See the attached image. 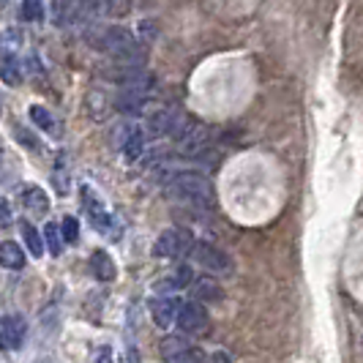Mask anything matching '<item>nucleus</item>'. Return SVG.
<instances>
[{
  "label": "nucleus",
  "mask_w": 363,
  "mask_h": 363,
  "mask_svg": "<svg viewBox=\"0 0 363 363\" xmlns=\"http://www.w3.org/2000/svg\"><path fill=\"white\" fill-rule=\"evenodd\" d=\"M91 268L96 273V279H101V281H112L118 276V268H115V262H112V257L107 252H93Z\"/></svg>",
  "instance_id": "nucleus-16"
},
{
  "label": "nucleus",
  "mask_w": 363,
  "mask_h": 363,
  "mask_svg": "<svg viewBox=\"0 0 363 363\" xmlns=\"http://www.w3.org/2000/svg\"><path fill=\"white\" fill-rule=\"evenodd\" d=\"M191 295H194L197 301H211V303H218V301L224 298V290L218 287L211 276H200V279L191 284Z\"/></svg>",
  "instance_id": "nucleus-13"
},
{
  "label": "nucleus",
  "mask_w": 363,
  "mask_h": 363,
  "mask_svg": "<svg viewBox=\"0 0 363 363\" xmlns=\"http://www.w3.org/2000/svg\"><path fill=\"white\" fill-rule=\"evenodd\" d=\"M19 233L25 238V243H28V249H30V255L33 257H41L44 255V240L38 235V230L30 224V221H19Z\"/></svg>",
  "instance_id": "nucleus-18"
},
{
  "label": "nucleus",
  "mask_w": 363,
  "mask_h": 363,
  "mask_svg": "<svg viewBox=\"0 0 363 363\" xmlns=\"http://www.w3.org/2000/svg\"><path fill=\"white\" fill-rule=\"evenodd\" d=\"M162 358L164 361H202L205 355L191 345H186L181 336H167L162 342Z\"/></svg>",
  "instance_id": "nucleus-11"
},
{
  "label": "nucleus",
  "mask_w": 363,
  "mask_h": 363,
  "mask_svg": "<svg viewBox=\"0 0 363 363\" xmlns=\"http://www.w3.org/2000/svg\"><path fill=\"white\" fill-rule=\"evenodd\" d=\"M93 44H96L101 52H109L112 57H118L121 63H140V60H143V52H140L134 36L128 33L126 28H118V25L104 28L101 33H96Z\"/></svg>",
  "instance_id": "nucleus-2"
},
{
  "label": "nucleus",
  "mask_w": 363,
  "mask_h": 363,
  "mask_svg": "<svg viewBox=\"0 0 363 363\" xmlns=\"http://www.w3.org/2000/svg\"><path fill=\"white\" fill-rule=\"evenodd\" d=\"M25 336H28V323H25V317H19V314H6L3 323H0L3 347H6V350H17V347H22Z\"/></svg>",
  "instance_id": "nucleus-10"
},
{
  "label": "nucleus",
  "mask_w": 363,
  "mask_h": 363,
  "mask_svg": "<svg viewBox=\"0 0 363 363\" xmlns=\"http://www.w3.org/2000/svg\"><path fill=\"white\" fill-rule=\"evenodd\" d=\"M147 93H150V82H143V85H123V91L115 96V107L121 112H143L147 104Z\"/></svg>",
  "instance_id": "nucleus-9"
},
{
  "label": "nucleus",
  "mask_w": 363,
  "mask_h": 363,
  "mask_svg": "<svg viewBox=\"0 0 363 363\" xmlns=\"http://www.w3.org/2000/svg\"><path fill=\"white\" fill-rule=\"evenodd\" d=\"M11 221V208H9V200H3V227Z\"/></svg>",
  "instance_id": "nucleus-25"
},
{
  "label": "nucleus",
  "mask_w": 363,
  "mask_h": 363,
  "mask_svg": "<svg viewBox=\"0 0 363 363\" xmlns=\"http://www.w3.org/2000/svg\"><path fill=\"white\" fill-rule=\"evenodd\" d=\"M60 233H63V230H60L57 224H47V227H44V240H47L50 255L52 257H57L60 255V249H63V246H60Z\"/></svg>",
  "instance_id": "nucleus-21"
},
{
  "label": "nucleus",
  "mask_w": 363,
  "mask_h": 363,
  "mask_svg": "<svg viewBox=\"0 0 363 363\" xmlns=\"http://www.w3.org/2000/svg\"><path fill=\"white\" fill-rule=\"evenodd\" d=\"M30 121L36 123L41 131H47L50 137H60V128H57V121H55L52 115H50V109L44 107H30Z\"/></svg>",
  "instance_id": "nucleus-17"
},
{
  "label": "nucleus",
  "mask_w": 363,
  "mask_h": 363,
  "mask_svg": "<svg viewBox=\"0 0 363 363\" xmlns=\"http://www.w3.org/2000/svg\"><path fill=\"white\" fill-rule=\"evenodd\" d=\"M191 279H194V273L189 268H181L175 276H167V281H159L156 287L159 290H181V287H191Z\"/></svg>",
  "instance_id": "nucleus-20"
},
{
  "label": "nucleus",
  "mask_w": 363,
  "mask_h": 363,
  "mask_svg": "<svg viewBox=\"0 0 363 363\" xmlns=\"http://www.w3.org/2000/svg\"><path fill=\"white\" fill-rule=\"evenodd\" d=\"M181 309H183V301L178 295H164V298L150 301V314H153V323L159 328H169L172 323H178Z\"/></svg>",
  "instance_id": "nucleus-8"
},
{
  "label": "nucleus",
  "mask_w": 363,
  "mask_h": 363,
  "mask_svg": "<svg viewBox=\"0 0 363 363\" xmlns=\"http://www.w3.org/2000/svg\"><path fill=\"white\" fill-rule=\"evenodd\" d=\"M178 325H181L183 333H191V336H202L208 328H211V314L205 309V303L202 301H189V303H183L181 309V317H178Z\"/></svg>",
  "instance_id": "nucleus-6"
},
{
  "label": "nucleus",
  "mask_w": 363,
  "mask_h": 363,
  "mask_svg": "<svg viewBox=\"0 0 363 363\" xmlns=\"http://www.w3.org/2000/svg\"><path fill=\"white\" fill-rule=\"evenodd\" d=\"M3 79L9 85H19L22 79V66H19V57L11 52H3Z\"/></svg>",
  "instance_id": "nucleus-19"
},
{
  "label": "nucleus",
  "mask_w": 363,
  "mask_h": 363,
  "mask_svg": "<svg viewBox=\"0 0 363 363\" xmlns=\"http://www.w3.org/2000/svg\"><path fill=\"white\" fill-rule=\"evenodd\" d=\"M0 262H3V268H9V271H22V268H25V252L19 249V243L3 240V243H0Z\"/></svg>",
  "instance_id": "nucleus-14"
},
{
  "label": "nucleus",
  "mask_w": 363,
  "mask_h": 363,
  "mask_svg": "<svg viewBox=\"0 0 363 363\" xmlns=\"http://www.w3.org/2000/svg\"><path fill=\"white\" fill-rule=\"evenodd\" d=\"M109 11V0H55L52 14L57 25H79L85 19L101 17Z\"/></svg>",
  "instance_id": "nucleus-3"
},
{
  "label": "nucleus",
  "mask_w": 363,
  "mask_h": 363,
  "mask_svg": "<svg viewBox=\"0 0 363 363\" xmlns=\"http://www.w3.org/2000/svg\"><path fill=\"white\" fill-rule=\"evenodd\" d=\"M22 17L30 19V22H38L44 17V3L41 0H22Z\"/></svg>",
  "instance_id": "nucleus-22"
},
{
  "label": "nucleus",
  "mask_w": 363,
  "mask_h": 363,
  "mask_svg": "<svg viewBox=\"0 0 363 363\" xmlns=\"http://www.w3.org/2000/svg\"><path fill=\"white\" fill-rule=\"evenodd\" d=\"M191 257H194L197 265H202L205 271L216 273V276L233 271L230 257L224 255L221 249H216V246H211V243H194V246H191Z\"/></svg>",
  "instance_id": "nucleus-7"
},
{
  "label": "nucleus",
  "mask_w": 363,
  "mask_h": 363,
  "mask_svg": "<svg viewBox=\"0 0 363 363\" xmlns=\"http://www.w3.org/2000/svg\"><path fill=\"white\" fill-rule=\"evenodd\" d=\"M145 150V131L140 126H128L123 131V143H121V153L126 162H137Z\"/></svg>",
  "instance_id": "nucleus-12"
},
{
  "label": "nucleus",
  "mask_w": 363,
  "mask_h": 363,
  "mask_svg": "<svg viewBox=\"0 0 363 363\" xmlns=\"http://www.w3.org/2000/svg\"><path fill=\"white\" fill-rule=\"evenodd\" d=\"M191 246H194V235L189 230L169 227V230H164L162 235H159L156 246H153V255L162 257V259H178V257L189 255Z\"/></svg>",
  "instance_id": "nucleus-4"
},
{
  "label": "nucleus",
  "mask_w": 363,
  "mask_h": 363,
  "mask_svg": "<svg viewBox=\"0 0 363 363\" xmlns=\"http://www.w3.org/2000/svg\"><path fill=\"white\" fill-rule=\"evenodd\" d=\"M82 202H85V208H88V216H91V224L99 230V233H104V235H112L118 238V233H121V227L115 224V218H112V213H109L107 208L101 205V200L93 194V189H82Z\"/></svg>",
  "instance_id": "nucleus-5"
},
{
  "label": "nucleus",
  "mask_w": 363,
  "mask_h": 363,
  "mask_svg": "<svg viewBox=\"0 0 363 363\" xmlns=\"http://www.w3.org/2000/svg\"><path fill=\"white\" fill-rule=\"evenodd\" d=\"M60 230H63V238H66V243H77L79 240V224H77V218H63V224H60Z\"/></svg>",
  "instance_id": "nucleus-23"
},
{
  "label": "nucleus",
  "mask_w": 363,
  "mask_h": 363,
  "mask_svg": "<svg viewBox=\"0 0 363 363\" xmlns=\"http://www.w3.org/2000/svg\"><path fill=\"white\" fill-rule=\"evenodd\" d=\"M14 134H17V140H22V143H25V145L30 147V150H38V143L33 140V137H30V134H28V131H22V128H17Z\"/></svg>",
  "instance_id": "nucleus-24"
},
{
  "label": "nucleus",
  "mask_w": 363,
  "mask_h": 363,
  "mask_svg": "<svg viewBox=\"0 0 363 363\" xmlns=\"http://www.w3.org/2000/svg\"><path fill=\"white\" fill-rule=\"evenodd\" d=\"M22 202H25V208L33 211V213H47V211H50V197H47V191L38 189V186H25Z\"/></svg>",
  "instance_id": "nucleus-15"
},
{
  "label": "nucleus",
  "mask_w": 363,
  "mask_h": 363,
  "mask_svg": "<svg viewBox=\"0 0 363 363\" xmlns=\"http://www.w3.org/2000/svg\"><path fill=\"white\" fill-rule=\"evenodd\" d=\"M167 194L189 205H213V183L200 172H175L167 183Z\"/></svg>",
  "instance_id": "nucleus-1"
}]
</instances>
